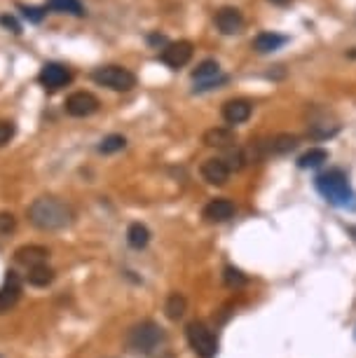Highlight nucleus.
<instances>
[{"instance_id":"f257e3e1","label":"nucleus","mask_w":356,"mask_h":358,"mask_svg":"<svg viewBox=\"0 0 356 358\" xmlns=\"http://www.w3.org/2000/svg\"><path fill=\"white\" fill-rule=\"evenodd\" d=\"M28 220L30 225H35L38 230L54 232V230L69 227L73 220V213L57 197H40V199H35L28 206Z\"/></svg>"},{"instance_id":"f03ea898","label":"nucleus","mask_w":356,"mask_h":358,"mask_svg":"<svg viewBox=\"0 0 356 358\" xmlns=\"http://www.w3.org/2000/svg\"><path fill=\"white\" fill-rule=\"evenodd\" d=\"M314 185H317L319 195H321L328 204H333V206H347V204H352V199H354V190L342 169H328V171H323V174H319Z\"/></svg>"},{"instance_id":"7ed1b4c3","label":"nucleus","mask_w":356,"mask_h":358,"mask_svg":"<svg viewBox=\"0 0 356 358\" xmlns=\"http://www.w3.org/2000/svg\"><path fill=\"white\" fill-rule=\"evenodd\" d=\"M164 339V330L159 328L155 321H141L129 332V347L139 354H152Z\"/></svg>"},{"instance_id":"20e7f679","label":"nucleus","mask_w":356,"mask_h":358,"mask_svg":"<svg viewBox=\"0 0 356 358\" xmlns=\"http://www.w3.org/2000/svg\"><path fill=\"white\" fill-rule=\"evenodd\" d=\"M91 80L101 87H108L113 91H129L136 87V75L129 68L122 66H101L91 73Z\"/></svg>"},{"instance_id":"39448f33","label":"nucleus","mask_w":356,"mask_h":358,"mask_svg":"<svg viewBox=\"0 0 356 358\" xmlns=\"http://www.w3.org/2000/svg\"><path fill=\"white\" fill-rule=\"evenodd\" d=\"M186 337H188L190 349H193L199 358H213L218 354V339L211 332V328H208L206 323H202V321L188 323Z\"/></svg>"},{"instance_id":"423d86ee","label":"nucleus","mask_w":356,"mask_h":358,"mask_svg":"<svg viewBox=\"0 0 356 358\" xmlns=\"http://www.w3.org/2000/svg\"><path fill=\"white\" fill-rule=\"evenodd\" d=\"M193 80L197 82V84H195V91H206V89H211L213 84L218 87V84L228 82V78L220 75L218 61H213V59L202 61V64L193 71Z\"/></svg>"},{"instance_id":"0eeeda50","label":"nucleus","mask_w":356,"mask_h":358,"mask_svg":"<svg viewBox=\"0 0 356 358\" xmlns=\"http://www.w3.org/2000/svg\"><path fill=\"white\" fill-rule=\"evenodd\" d=\"M193 54H195L193 42L178 40V42H169V45L162 49L159 59H162V64H167L169 68H174V71H178V68H183V66L190 64Z\"/></svg>"},{"instance_id":"6e6552de","label":"nucleus","mask_w":356,"mask_h":358,"mask_svg":"<svg viewBox=\"0 0 356 358\" xmlns=\"http://www.w3.org/2000/svg\"><path fill=\"white\" fill-rule=\"evenodd\" d=\"M99 110V98L91 91H73L66 98V113L71 117H89Z\"/></svg>"},{"instance_id":"1a4fd4ad","label":"nucleus","mask_w":356,"mask_h":358,"mask_svg":"<svg viewBox=\"0 0 356 358\" xmlns=\"http://www.w3.org/2000/svg\"><path fill=\"white\" fill-rule=\"evenodd\" d=\"M38 80H40V84L47 91H57V89L66 87V84L71 82L73 73L64 64H45V66L40 68Z\"/></svg>"},{"instance_id":"9d476101","label":"nucleus","mask_w":356,"mask_h":358,"mask_svg":"<svg viewBox=\"0 0 356 358\" xmlns=\"http://www.w3.org/2000/svg\"><path fill=\"white\" fill-rule=\"evenodd\" d=\"M21 298V279L17 271H8L0 286V314H8Z\"/></svg>"},{"instance_id":"9b49d317","label":"nucleus","mask_w":356,"mask_h":358,"mask_svg":"<svg viewBox=\"0 0 356 358\" xmlns=\"http://www.w3.org/2000/svg\"><path fill=\"white\" fill-rule=\"evenodd\" d=\"M213 21H216V28L223 35H237L244 28V15L237 8H220Z\"/></svg>"},{"instance_id":"f8f14e48","label":"nucleus","mask_w":356,"mask_h":358,"mask_svg":"<svg viewBox=\"0 0 356 358\" xmlns=\"http://www.w3.org/2000/svg\"><path fill=\"white\" fill-rule=\"evenodd\" d=\"M230 166L225 164L223 157H211L202 164V178L208 183V185H225L230 178Z\"/></svg>"},{"instance_id":"ddd939ff","label":"nucleus","mask_w":356,"mask_h":358,"mask_svg":"<svg viewBox=\"0 0 356 358\" xmlns=\"http://www.w3.org/2000/svg\"><path fill=\"white\" fill-rule=\"evenodd\" d=\"M251 113H253V103L247 101V98H232L223 106V120L228 125H244Z\"/></svg>"},{"instance_id":"4468645a","label":"nucleus","mask_w":356,"mask_h":358,"mask_svg":"<svg viewBox=\"0 0 356 358\" xmlns=\"http://www.w3.org/2000/svg\"><path fill=\"white\" fill-rule=\"evenodd\" d=\"M204 145L206 147H216V150H230V147H237V136L232 129L225 127H213L204 132Z\"/></svg>"},{"instance_id":"2eb2a0df","label":"nucleus","mask_w":356,"mask_h":358,"mask_svg":"<svg viewBox=\"0 0 356 358\" xmlns=\"http://www.w3.org/2000/svg\"><path fill=\"white\" fill-rule=\"evenodd\" d=\"M235 204L225 199V197H218V199H211L204 206V218L208 223H225V220H230L235 215Z\"/></svg>"},{"instance_id":"dca6fc26","label":"nucleus","mask_w":356,"mask_h":358,"mask_svg":"<svg viewBox=\"0 0 356 358\" xmlns=\"http://www.w3.org/2000/svg\"><path fill=\"white\" fill-rule=\"evenodd\" d=\"M15 258L17 262L26 265V267H35V265H45V260L50 258V251L45 246H38V244H30V246H21V249L15 251Z\"/></svg>"},{"instance_id":"f3484780","label":"nucleus","mask_w":356,"mask_h":358,"mask_svg":"<svg viewBox=\"0 0 356 358\" xmlns=\"http://www.w3.org/2000/svg\"><path fill=\"white\" fill-rule=\"evenodd\" d=\"M300 138L296 134H277L272 138H267V152L269 155H288L291 150H296Z\"/></svg>"},{"instance_id":"a211bd4d","label":"nucleus","mask_w":356,"mask_h":358,"mask_svg":"<svg viewBox=\"0 0 356 358\" xmlns=\"http://www.w3.org/2000/svg\"><path fill=\"white\" fill-rule=\"evenodd\" d=\"M288 38L286 35H279V33H260L256 35L253 40V49L258 54H269V52H277L281 45H286Z\"/></svg>"},{"instance_id":"6ab92c4d","label":"nucleus","mask_w":356,"mask_h":358,"mask_svg":"<svg viewBox=\"0 0 356 358\" xmlns=\"http://www.w3.org/2000/svg\"><path fill=\"white\" fill-rule=\"evenodd\" d=\"M127 242L132 249H145V246L150 244V230L145 225H141V223H132L129 225V230H127Z\"/></svg>"},{"instance_id":"aec40b11","label":"nucleus","mask_w":356,"mask_h":358,"mask_svg":"<svg viewBox=\"0 0 356 358\" xmlns=\"http://www.w3.org/2000/svg\"><path fill=\"white\" fill-rule=\"evenodd\" d=\"M54 281V269L47 265H35L28 269V283L35 288H47Z\"/></svg>"},{"instance_id":"412c9836","label":"nucleus","mask_w":356,"mask_h":358,"mask_svg":"<svg viewBox=\"0 0 356 358\" xmlns=\"http://www.w3.org/2000/svg\"><path fill=\"white\" fill-rule=\"evenodd\" d=\"M323 162H328V150H323V147H312V150H307L305 155L298 157L300 169H317Z\"/></svg>"},{"instance_id":"4be33fe9","label":"nucleus","mask_w":356,"mask_h":358,"mask_svg":"<svg viewBox=\"0 0 356 358\" xmlns=\"http://www.w3.org/2000/svg\"><path fill=\"white\" fill-rule=\"evenodd\" d=\"M186 310H188V302L181 293H171L167 302H164V314H167V319H171V321L181 319L183 314H186Z\"/></svg>"},{"instance_id":"5701e85b","label":"nucleus","mask_w":356,"mask_h":358,"mask_svg":"<svg viewBox=\"0 0 356 358\" xmlns=\"http://www.w3.org/2000/svg\"><path fill=\"white\" fill-rule=\"evenodd\" d=\"M337 132H340V125L328 122V120L310 122V129H307V134H310L312 138H330V136H335Z\"/></svg>"},{"instance_id":"b1692460","label":"nucleus","mask_w":356,"mask_h":358,"mask_svg":"<svg viewBox=\"0 0 356 358\" xmlns=\"http://www.w3.org/2000/svg\"><path fill=\"white\" fill-rule=\"evenodd\" d=\"M47 8L57 10V12H71V15H75V17L84 15V8L80 0H47Z\"/></svg>"},{"instance_id":"393cba45","label":"nucleus","mask_w":356,"mask_h":358,"mask_svg":"<svg viewBox=\"0 0 356 358\" xmlns=\"http://www.w3.org/2000/svg\"><path fill=\"white\" fill-rule=\"evenodd\" d=\"M127 145V138L120 134H110L99 143V152L101 155H113V152H120L122 147Z\"/></svg>"},{"instance_id":"a878e982","label":"nucleus","mask_w":356,"mask_h":358,"mask_svg":"<svg viewBox=\"0 0 356 358\" xmlns=\"http://www.w3.org/2000/svg\"><path fill=\"white\" fill-rule=\"evenodd\" d=\"M223 281H225V286H228V288H242V286H247V283H249L247 274H244L242 269L232 267V265H228V267L223 269Z\"/></svg>"},{"instance_id":"bb28decb","label":"nucleus","mask_w":356,"mask_h":358,"mask_svg":"<svg viewBox=\"0 0 356 358\" xmlns=\"http://www.w3.org/2000/svg\"><path fill=\"white\" fill-rule=\"evenodd\" d=\"M17 134V125L12 120H0V147L8 145Z\"/></svg>"},{"instance_id":"cd10ccee","label":"nucleus","mask_w":356,"mask_h":358,"mask_svg":"<svg viewBox=\"0 0 356 358\" xmlns=\"http://www.w3.org/2000/svg\"><path fill=\"white\" fill-rule=\"evenodd\" d=\"M17 230V218L12 213H0V237H8Z\"/></svg>"},{"instance_id":"c85d7f7f","label":"nucleus","mask_w":356,"mask_h":358,"mask_svg":"<svg viewBox=\"0 0 356 358\" xmlns=\"http://www.w3.org/2000/svg\"><path fill=\"white\" fill-rule=\"evenodd\" d=\"M19 10L24 12V17H26L28 21H42V17H45V8H28V5H19Z\"/></svg>"},{"instance_id":"c756f323","label":"nucleus","mask_w":356,"mask_h":358,"mask_svg":"<svg viewBox=\"0 0 356 358\" xmlns=\"http://www.w3.org/2000/svg\"><path fill=\"white\" fill-rule=\"evenodd\" d=\"M0 24H3L5 28H12V33H21V28H19V24H17L15 17L3 15V17H0Z\"/></svg>"},{"instance_id":"7c9ffc66","label":"nucleus","mask_w":356,"mask_h":358,"mask_svg":"<svg viewBox=\"0 0 356 358\" xmlns=\"http://www.w3.org/2000/svg\"><path fill=\"white\" fill-rule=\"evenodd\" d=\"M148 40H150V45H164V47L169 45V42H167V38H164V35H157V33H155V35H150Z\"/></svg>"},{"instance_id":"2f4dec72","label":"nucleus","mask_w":356,"mask_h":358,"mask_svg":"<svg viewBox=\"0 0 356 358\" xmlns=\"http://www.w3.org/2000/svg\"><path fill=\"white\" fill-rule=\"evenodd\" d=\"M269 3H272V5H279V8H284V5H288L291 0H269Z\"/></svg>"},{"instance_id":"473e14b6","label":"nucleus","mask_w":356,"mask_h":358,"mask_svg":"<svg viewBox=\"0 0 356 358\" xmlns=\"http://www.w3.org/2000/svg\"><path fill=\"white\" fill-rule=\"evenodd\" d=\"M349 234H352V237L356 239V225H349Z\"/></svg>"}]
</instances>
